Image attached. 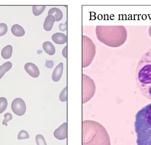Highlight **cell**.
<instances>
[{
  "label": "cell",
  "mask_w": 151,
  "mask_h": 145,
  "mask_svg": "<svg viewBox=\"0 0 151 145\" xmlns=\"http://www.w3.org/2000/svg\"><path fill=\"white\" fill-rule=\"evenodd\" d=\"M82 142L83 145H110L109 136L104 127L92 120L82 123Z\"/></svg>",
  "instance_id": "6da1fadb"
},
{
  "label": "cell",
  "mask_w": 151,
  "mask_h": 145,
  "mask_svg": "<svg viewBox=\"0 0 151 145\" xmlns=\"http://www.w3.org/2000/svg\"><path fill=\"white\" fill-rule=\"evenodd\" d=\"M136 81L141 94L151 100V48L142 56L138 62Z\"/></svg>",
  "instance_id": "7a4b0ae2"
},
{
  "label": "cell",
  "mask_w": 151,
  "mask_h": 145,
  "mask_svg": "<svg viewBox=\"0 0 151 145\" xmlns=\"http://www.w3.org/2000/svg\"><path fill=\"white\" fill-rule=\"evenodd\" d=\"M134 128L137 134V145H151V103L137 113Z\"/></svg>",
  "instance_id": "3957f363"
},
{
  "label": "cell",
  "mask_w": 151,
  "mask_h": 145,
  "mask_svg": "<svg viewBox=\"0 0 151 145\" xmlns=\"http://www.w3.org/2000/svg\"><path fill=\"white\" fill-rule=\"evenodd\" d=\"M96 34L100 41L113 48L123 44L127 36L126 29L121 26H97Z\"/></svg>",
  "instance_id": "277c9868"
},
{
  "label": "cell",
  "mask_w": 151,
  "mask_h": 145,
  "mask_svg": "<svg viewBox=\"0 0 151 145\" xmlns=\"http://www.w3.org/2000/svg\"><path fill=\"white\" fill-rule=\"evenodd\" d=\"M96 54V47L92 41L85 35L82 36V67L88 66Z\"/></svg>",
  "instance_id": "5b68a950"
},
{
  "label": "cell",
  "mask_w": 151,
  "mask_h": 145,
  "mask_svg": "<svg viewBox=\"0 0 151 145\" xmlns=\"http://www.w3.org/2000/svg\"><path fill=\"white\" fill-rule=\"evenodd\" d=\"M83 103L88 102L94 95L95 84L88 76L83 74Z\"/></svg>",
  "instance_id": "8992f818"
},
{
  "label": "cell",
  "mask_w": 151,
  "mask_h": 145,
  "mask_svg": "<svg viewBox=\"0 0 151 145\" xmlns=\"http://www.w3.org/2000/svg\"><path fill=\"white\" fill-rule=\"evenodd\" d=\"M12 109L16 115L23 116L26 111V105L22 99L16 98L12 103Z\"/></svg>",
  "instance_id": "52a82bcc"
},
{
  "label": "cell",
  "mask_w": 151,
  "mask_h": 145,
  "mask_svg": "<svg viewBox=\"0 0 151 145\" xmlns=\"http://www.w3.org/2000/svg\"><path fill=\"white\" fill-rule=\"evenodd\" d=\"M54 136L59 140L65 139L67 136V123L65 122L54 131Z\"/></svg>",
  "instance_id": "ba28073f"
},
{
  "label": "cell",
  "mask_w": 151,
  "mask_h": 145,
  "mask_svg": "<svg viewBox=\"0 0 151 145\" xmlns=\"http://www.w3.org/2000/svg\"><path fill=\"white\" fill-rule=\"evenodd\" d=\"M24 68L26 72L32 78H37L39 77L40 75L39 69L34 63L31 62L27 63L25 65Z\"/></svg>",
  "instance_id": "9c48e42d"
},
{
  "label": "cell",
  "mask_w": 151,
  "mask_h": 145,
  "mask_svg": "<svg viewBox=\"0 0 151 145\" xmlns=\"http://www.w3.org/2000/svg\"><path fill=\"white\" fill-rule=\"evenodd\" d=\"M63 63H60L58 65H57L54 69L52 72V80L55 82L60 81L63 74Z\"/></svg>",
  "instance_id": "30bf717a"
},
{
  "label": "cell",
  "mask_w": 151,
  "mask_h": 145,
  "mask_svg": "<svg viewBox=\"0 0 151 145\" xmlns=\"http://www.w3.org/2000/svg\"><path fill=\"white\" fill-rule=\"evenodd\" d=\"M52 39L55 44L63 45L67 42V36L63 33L57 32L52 35Z\"/></svg>",
  "instance_id": "8fae6325"
},
{
  "label": "cell",
  "mask_w": 151,
  "mask_h": 145,
  "mask_svg": "<svg viewBox=\"0 0 151 145\" xmlns=\"http://www.w3.org/2000/svg\"><path fill=\"white\" fill-rule=\"evenodd\" d=\"M55 22V18L54 16L52 15H48L45 18V21L44 23V29L47 32L51 31L52 29Z\"/></svg>",
  "instance_id": "7c38bea8"
},
{
  "label": "cell",
  "mask_w": 151,
  "mask_h": 145,
  "mask_svg": "<svg viewBox=\"0 0 151 145\" xmlns=\"http://www.w3.org/2000/svg\"><path fill=\"white\" fill-rule=\"evenodd\" d=\"M48 15H52L55 18V21L58 22L63 18V13L61 10L57 7H53L50 9L48 13Z\"/></svg>",
  "instance_id": "4fadbf2b"
},
{
  "label": "cell",
  "mask_w": 151,
  "mask_h": 145,
  "mask_svg": "<svg viewBox=\"0 0 151 145\" xmlns=\"http://www.w3.org/2000/svg\"><path fill=\"white\" fill-rule=\"evenodd\" d=\"M43 49L45 52L50 55H53L55 52V47L50 41H46L42 45Z\"/></svg>",
  "instance_id": "5bb4252c"
},
{
  "label": "cell",
  "mask_w": 151,
  "mask_h": 145,
  "mask_svg": "<svg viewBox=\"0 0 151 145\" xmlns=\"http://www.w3.org/2000/svg\"><path fill=\"white\" fill-rule=\"evenodd\" d=\"M12 34L17 37H22L25 35V30L20 25L15 24L12 27L11 29Z\"/></svg>",
  "instance_id": "9a60e30c"
},
{
  "label": "cell",
  "mask_w": 151,
  "mask_h": 145,
  "mask_svg": "<svg viewBox=\"0 0 151 145\" xmlns=\"http://www.w3.org/2000/svg\"><path fill=\"white\" fill-rule=\"evenodd\" d=\"M13 48L11 45H7L3 48L1 50V55L3 58L7 60L10 58L12 56Z\"/></svg>",
  "instance_id": "2e32d148"
},
{
  "label": "cell",
  "mask_w": 151,
  "mask_h": 145,
  "mask_svg": "<svg viewBox=\"0 0 151 145\" xmlns=\"http://www.w3.org/2000/svg\"><path fill=\"white\" fill-rule=\"evenodd\" d=\"M12 63L9 61L4 63L0 66V80L3 78L6 72L9 71L12 69Z\"/></svg>",
  "instance_id": "e0dca14e"
},
{
  "label": "cell",
  "mask_w": 151,
  "mask_h": 145,
  "mask_svg": "<svg viewBox=\"0 0 151 145\" xmlns=\"http://www.w3.org/2000/svg\"><path fill=\"white\" fill-rule=\"evenodd\" d=\"M46 9V6H32V12L35 16L41 14Z\"/></svg>",
  "instance_id": "ac0fdd59"
},
{
  "label": "cell",
  "mask_w": 151,
  "mask_h": 145,
  "mask_svg": "<svg viewBox=\"0 0 151 145\" xmlns=\"http://www.w3.org/2000/svg\"><path fill=\"white\" fill-rule=\"evenodd\" d=\"M7 99L4 97L0 98V114L3 113L7 108Z\"/></svg>",
  "instance_id": "d6986e66"
},
{
  "label": "cell",
  "mask_w": 151,
  "mask_h": 145,
  "mask_svg": "<svg viewBox=\"0 0 151 145\" xmlns=\"http://www.w3.org/2000/svg\"><path fill=\"white\" fill-rule=\"evenodd\" d=\"M35 141L37 145H47L43 136L38 134L35 137Z\"/></svg>",
  "instance_id": "ffe728a7"
},
{
  "label": "cell",
  "mask_w": 151,
  "mask_h": 145,
  "mask_svg": "<svg viewBox=\"0 0 151 145\" xmlns=\"http://www.w3.org/2000/svg\"><path fill=\"white\" fill-rule=\"evenodd\" d=\"M29 138V134L27 131L22 130L19 132L18 135V139H27Z\"/></svg>",
  "instance_id": "44dd1931"
},
{
  "label": "cell",
  "mask_w": 151,
  "mask_h": 145,
  "mask_svg": "<svg viewBox=\"0 0 151 145\" xmlns=\"http://www.w3.org/2000/svg\"><path fill=\"white\" fill-rule=\"evenodd\" d=\"M59 99L62 102H65L67 100V87H65L61 92Z\"/></svg>",
  "instance_id": "7402d4cb"
},
{
  "label": "cell",
  "mask_w": 151,
  "mask_h": 145,
  "mask_svg": "<svg viewBox=\"0 0 151 145\" xmlns=\"http://www.w3.org/2000/svg\"><path fill=\"white\" fill-rule=\"evenodd\" d=\"M8 31L7 25L6 24H0V37L4 35Z\"/></svg>",
  "instance_id": "603a6c76"
},
{
  "label": "cell",
  "mask_w": 151,
  "mask_h": 145,
  "mask_svg": "<svg viewBox=\"0 0 151 145\" xmlns=\"http://www.w3.org/2000/svg\"><path fill=\"white\" fill-rule=\"evenodd\" d=\"M4 120L3 121V125L6 126H7V122L9 121L10 120H12V114L10 113H6L4 115Z\"/></svg>",
  "instance_id": "cb8c5ba5"
},
{
  "label": "cell",
  "mask_w": 151,
  "mask_h": 145,
  "mask_svg": "<svg viewBox=\"0 0 151 145\" xmlns=\"http://www.w3.org/2000/svg\"><path fill=\"white\" fill-rule=\"evenodd\" d=\"M59 29L61 31H65L67 29V21L65 24H60L59 26Z\"/></svg>",
  "instance_id": "d4e9b609"
},
{
  "label": "cell",
  "mask_w": 151,
  "mask_h": 145,
  "mask_svg": "<svg viewBox=\"0 0 151 145\" xmlns=\"http://www.w3.org/2000/svg\"><path fill=\"white\" fill-rule=\"evenodd\" d=\"M63 55L65 58L67 57V46L65 47L63 51Z\"/></svg>",
  "instance_id": "484cf974"
}]
</instances>
